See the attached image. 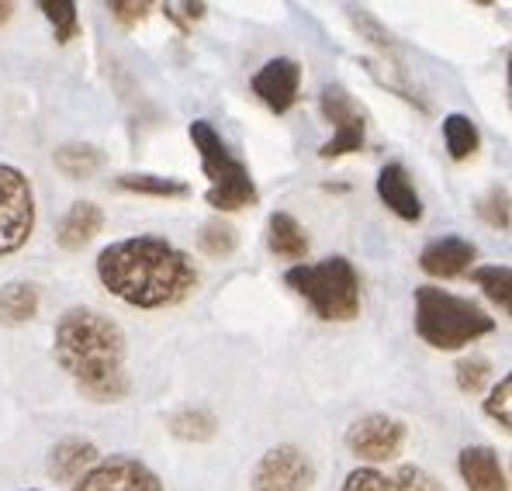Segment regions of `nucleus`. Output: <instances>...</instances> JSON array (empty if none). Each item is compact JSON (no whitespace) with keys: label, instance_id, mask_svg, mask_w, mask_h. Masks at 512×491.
Masks as SVG:
<instances>
[{"label":"nucleus","instance_id":"nucleus-26","mask_svg":"<svg viewBox=\"0 0 512 491\" xmlns=\"http://www.w3.org/2000/svg\"><path fill=\"white\" fill-rule=\"evenodd\" d=\"M343 491H402L395 474H381L378 467H357L346 474Z\"/></svg>","mask_w":512,"mask_h":491},{"label":"nucleus","instance_id":"nucleus-5","mask_svg":"<svg viewBox=\"0 0 512 491\" xmlns=\"http://www.w3.org/2000/svg\"><path fill=\"white\" fill-rule=\"evenodd\" d=\"M191 142L201 156V166H205V177H208V205L215 211H239L246 205H256V184L246 170V163L239 156H232V149L225 146V139L215 132L212 122L198 118L191 122Z\"/></svg>","mask_w":512,"mask_h":491},{"label":"nucleus","instance_id":"nucleus-12","mask_svg":"<svg viewBox=\"0 0 512 491\" xmlns=\"http://www.w3.org/2000/svg\"><path fill=\"white\" fill-rule=\"evenodd\" d=\"M378 198L388 205V211H395L402 222H419L423 218V201H419V191L412 184L405 163H384L378 173Z\"/></svg>","mask_w":512,"mask_h":491},{"label":"nucleus","instance_id":"nucleus-15","mask_svg":"<svg viewBox=\"0 0 512 491\" xmlns=\"http://www.w3.org/2000/svg\"><path fill=\"white\" fill-rule=\"evenodd\" d=\"M101 225H104L101 205H94V201H77V205L63 215V222H59L56 243L63 246L66 253H77V249H84L90 239L101 232Z\"/></svg>","mask_w":512,"mask_h":491},{"label":"nucleus","instance_id":"nucleus-1","mask_svg":"<svg viewBox=\"0 0 512 491\" xmlns=\"http://www.w3.org/2000/svg\"><path fill=\"white\" fill-rule=\"evenodd\" d=\"M97 277L118 301L132 308L180 305L198 287L194 260L160 236L118 239L97 256Z\"/></svg>","mask_w":512,"mask_h":491},{"label":"nucleus","instance_id":"nucleus-14","mask_svg":"<svg viewBox=\"0 0 512 491\" xmlns=\"http://www.w3.org/2000/svg\"><path fill=\"white\" fill-rule=\"evenodd\" d=\"M457 467H461L468 491H509L506 467H502L499 453L492 447H464Z\"/></svg>","mask_w":512,"mask_h":491},{"label":"nucleus","instance_id":"nucleus-19","mask_svg":"<svg viewBox=\"0 0 512 491\" xmlns=\"http://www.w3.org/2000/svg\"><path fill=\"white\" fill-rule=\"evenodd\" d=\"M52 160H56V166L70 180H84V177H94V173L101 170L104 156H101V149L87 146V142H66V146L56 149Z\"/></svg>","mask_w":512,"mask_h":491},{"label":"nucleus","instance_id":"nucleus-11","mask_svg":"<svg viewBox=\"0 0 512 491\" xmlns=\"http://www.w3.org/2000/svg\"><path fill=\"white\" fill-rule=\"evenodd\" d=\"M253 94L267 104L274 115H284L298 104V90H301V66L291 56H277L270 63H263L250 80Z\"/></svg>","mask_w":512,"mask_h":491},{"label":"nucleus","instance_id":"nucleus-31","mask_svg":"<svg viewBox=\"0 0 512 491\" xmlns=\"http://www.w3.org/2000/svg\"><path fill=\"white\" fill-rule=\"evenodd\" d=\"M208 11V4H163V14L180 28V32H191L194 21H201Z\"/></svg>","mask_w":512,"mask_h":491},{"label":"nucleus","instance_id":"nucleus-13","mask_svg":"<svg viewBox=\"0 0 512 491\" xmlns=\"http://www.w3.org/2000/svg\"><path fill=\"white\" fill-rule=\"evenodd\" d=\"M478 260V246L471 239H461V236H443V239H433L423 256H419V267L426 270L429 277H461L464 270H471V263Z\"/></svg>","mask_w":512,"mask_h":491},{"label":"nucleus","instance_id":"nucleus-16","mask_svg":"<svg viewBox=\"0 0 512 491\" xmlns=\"http://www.w3.org/2000/svg\"><path fill=\"white\" fill-rule=\"evenodd\" d=\"M97 447L90 440H59L49 453V474L56 481H80L97 464Z\"/></svg>","mask_w":512,"mask_h":491},{"label":"nucleus","instance_id":"nucleus-9","mask_svg":"<svg viewBox=\"0 0 512 491\" xmlns=\"http://www.w3.org/2000/svg\"><path fill=\"white\" fill-rule=\"evenodd\" d=\"M315 481V464L298 447H274L253 467V491H308Z\"/></svg>","mask_w":512,"mask_h":491},{"label":"nucleus","instance_id":"nucleus-6","mask_svg":"<svg viewBox=\"0 0 512 491\" xmlns=\"http://www.w3.org/2000/svg\"><path fill=\"white\" fill-rule=\"evenodd\" d=\"M35 229V194L18 166L0 163V256L18 253Z\"/></svg>","mask_w":512,"mask_h":491},{"label":"nucleus","instance_id":"nucleus-3","mask_svg":"<svg viewBox=\"0 0 512 491\" xmlns=\"http://www.w3.org/2000/svg\"><path fill=\"white\" fill-rule=\"evenodd\" d=\"M492 329L495 319L481 312L471 298H457V294L433 284L416 287V332L433 350H464V346L488 336Z\"/></svg>","mask_w":512,"mask_h":491},{"label":"nucleus","instance_id":"nucleus-2","mask_svg":"<svg viewBox=\"0 0 512 491\" xmlns=\"http://www.w3.org/2000/svg\"><path fill=\"white\" fill-rule=\"evenodd\" d=\"M56 360L90 402H118L128 395L125 332L94 308H70L56 322Z\"/></svg>","mask_w":512,"mask_h":491},{"label":"nucleus","instance_id":"nucleus-30","mask_svg":"<svg viewBox=\"0 0 512 491\" xmlns=\"http://www.w3.org/2000/svg\"><path fill=\"white\" fill-rule=\"evenodd\" d=\"M395 478H398V485H402V491H443L440 481H436L429 471H423V467H416V464H405Z\"/></svg>","mask_w":512,"mask_h":491},{"label":"nucleus","instance_id":"nucleus-18","mask_svg":"<svg viewBox=\"0 0 512 491\" xmlns=\"http://www.w3.org/2000/svg\"><path fill=\"white\" fill-rule=\"evenodd\" d=\"M39 312V287L28 281H11L0 287V326H25Z\"/></svg>","mask_w":512,"mask_h":491},{"label":"nucleus","instance_id":"nucleus-8","mask_svg":"<svg viewBox=\"0 0 512 491\" xmlns=\"http://www.w3.org/2000/svg\"><path fill=\"white\" fill-rule=\"evenodd\" d=\"M322 115L329 118V125L336 128L333 139L319 149L322 160H340V156L360 153L367 139V122L364 111L357 108L350 94L343 87H326L322 90Z\"/></svg>","mask_w":512,"mask_h":491},{"label":"nucleus","instance_id":"nucleus-27","mask_svg":"<svg viewBox=\"0 0 512 491\" xmlns=\"http://www.w3.org/2000/svg\"><path fill=\"white\" fill-rule=\"evenodd\" d=\"M488 377H492V364H488L485 357H468L457 364V388H461L464 395H478L488 384Z\"/></svg>","mask_w":512,"mask_h":491},{"label":"nucleus","instance_id":"nucleus-22","mask_svg":"<svg viewBox=\"0 0 512 491\" xmlns=\"http://www.w3.org/2000/svg\"><path fill=\"white\" fill-rule=\"evenodd\" d=\"M118 187L132 194H149V198H187L191 194L184 180L156 177V173H125V177H118Z\"/></svg>","mask_w":512,"mask_h":491},{"label":"nucleus","instance_id":"nucleus-10","mask_svg":"<svg viewBox=\"0 0 512 491\" xmlns=\"http://www.w3.org/2000/svg\"><path fill=\"white\" fill-rule=\"evenodd\" d=\"M73 491H163V481L139 457H104L73 485Z\"/></svg>","mask_w":512,"mask_h":491},{"label":"nucleus","instance_id":"nucleus-25","mask_svg":"<svg viewBox=\"0 0 512 491\" xmlns=\"http://www.w3.org/2000/svg\"><path fill=\"white\" fill-rule=\"evenodd\" d=\"M198 246H201V253L222 260V256H229L232 249H236V229H232L229 222H222V218H212V222L201 225Z\"/></svg>","mask_w":512,"mask_h":491},{"label":"nucleus","instance_id":"nucleus-4","mask_svg":"<svg viewBox=\"0 0 512 491\" xmlns=\"http://www.w3.org/2000/svg\"><path fill=\"white\" fill-rule=\"evenodd\" d=\"M291 291L312 305L322 322H350L360 312V277L346 256L298 263L284 274Z\"/></svg>","mask_w":512,"mask_h":491},{"label":"nucleus","instance_id":"nucleus-29","mask_svg":"<svg viewBox=\"0 0 512 491\" xmlns=\"http://www.w3.org/2000/svg\"><path fill=\"white\" fill-rule=\"evenodd\" d=\"M478 211L492 229H509V191L506 187H492V191L481 198Z\"/></svg>","mask_w":512,"mask_h":491},{"label":"nucleus","instance_id":"nucleus-32","mask_svg":"<svg viewBox=\"0 0 512 491\" xmlns=\"http://www.w3.org/2000/svg\"><path fill=\"white\" fill-rule=\"evenodd\" d=\"M108 11H111V18H115L118 25L132 28V25H139V21H146L149 4H135V0H111Z\"/></svg>","mask_w":512,"mask_h":491},{"label":"nucleus","instance_id":"nucleus-24","mask_svg":"<svg viewBox=\"0 0 512 491\" xmlns=\"http://www.w3.org/2000/svg\"><path fill=\"white\" fill-rule=\"evenodd\" d=\"M39 11L45 14V21L56 32V42H73L80 32V18H77V4L73 0H42Z\"/></svg>","mask_w":512,"mask_h":491},{"label":"nucleus","instance_id":"nucleus-33","mask_svg":"<svg viewBox=\"0 0 512 491\" xmlns=\"http://www.w3.org/2000/svg\"><path fill=\"white\" fill-rule=\"evenodd\" d=\"M14 14V4H7V0H0V25H7Z\"/></svg>","mask_w":512,"mask_h":491},{"label":"nucleus","instance_id":"nucleus-23","mask_svg":"<svg viewBox=\"0 0 512 491\" xmlns=\"http://www.w3.org/2000/svg\"><path fill=\"white\" fill-rule=\"evenodd\" d=\"M471 281L485 291L488 301H495L502 312H509V305H512V270L509 267H474Z\"/></svg>","mask_w":512,"mask_h":491},{"label":"nucleus","instance_id":"nucleus-28","mask_svg":"<svg viewBox=\"0 0 512 491\" xmlns=\"http://www.w3.org/2000/svg\"><path fill=\"white\" fill-rule=\"evenodd\" d=\"M509 405H512V377H502L499 384L492 388V395L485 398V415L488 419H495L502 429H512V412H509Z\"/></svg>","mask_w":512,"mask_h":491},{"label":"nucleus","instance_id":"nucleus-21","mask_svg":"<svg viewBox=\"0 0 512 491\" xmlns=\"http://www.w3.org/2000/svg\"><path fill=\"white\" fill-rule=\"evenodd\" d=\"M170 433L184 443H205L218 433V419L208 409H180L170 415Z\"/></svg>","mask_w":512,"mask_h":491},{"label":"nucleus","instance_id":"nucleus-20","mask_svg":"<svg viewBox=\"0 0 512 491\" xmlns=\"http://www.w3.org/2000/svg\"><path fill=\"white\" fill-rule=\"evenodd\" d=\"M443 142H447L450 160H457V163L471 160L481 146L478 125H474L468 115H447L443 118Z\"/></svg>","mask_w":512,"mask_h":491},{"label":"nucleus","instance_id":"nucleus-7","mask_svg":"<svg viewBox=\"0 0 512 491\" xmlns=\"http://www.w3.org/2000/svg\"><path fill=\"white\" fill-rule=\"evenodd\" d=\"M346 450L364 464H384V460L398 457L405 447V422L395 415L371 412L364 419H357L346 429Z\"/></svg>","mask_w":512,"mask_h":491},{"label":"nucleus","instance_id":"nucleus-17","mask_svg":"<svg viewBox=\"0 0 512 491\" xmlns=\"http://www.w3.org/2000/svg\"><path fill=\"white\" fill-rule=\"evenodd\" d=\"M267 246L270 253H277L281 260H301L308 256V236L301 229V222L288 211H274L267 222Z\"/></svg>","mask_w":512,"mask_h":491}]
</instances>
